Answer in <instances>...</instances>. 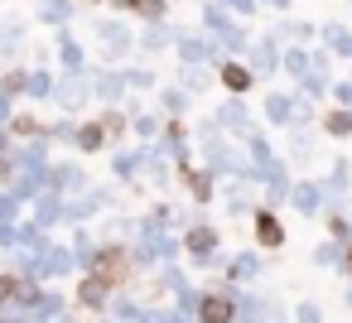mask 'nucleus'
I'll list each match as a JSON object with an SVG mask.
<instances>
[{
    "instance_id": "nucleus-3",
    "label": "nucleus",
    "mask_w": 352,
    "mask_h": 323,
    "mask_svg": "<svg viewBox=\"0 0 352 323\" xmlns=\"http://www.w3.org/2000/svg\"><path fill=\"white\" fill-rule=\"evenodd\" d=\"M256 236H261V246H280V222L270 212H261L256 217Z\"/></svg>"
},
{
    "instance_id": "nucleus-1",
    "label": "nucleus",
    "mask_w": 352,
    "mask_h": 323,
    "mask_svg": "<svg viewBox=\"0 0 352 323\" xmlns=\"http://www.w3.org/2000/svg\"><path fill=\"white\" fill-rule=\"evenodd\" d=\"M126 251H116V246H107V251H97L92 260H87V285L92 289H116V285H126Z\"/></svg>"
},
{
    "instance_id": "nucleus-2",
    "label": "nucleus",
    "mask_w": 352,
    "mask_h": 323,
    "mask_svg": "<svg viewBox=\"0 0 352 323\" xmlns=\"http://www.w3.org/2000/svg\"><path fill=\"white\" fill-rule=\"evenodd\" d=\"M198 318H203V323H232V299L208 294V299L198 304Z\"/></svg>"
},
{
    "instance_id": "nucleus-5",
    "label": "nucleus",
    "mask_w": 352,
    "mask_h": 323,
    "mask_svg": "<svg viewBox=\"0 0 352 323\" xmlns=\"http://www.w3.org/2000/svg\"><path fill=\"white\" fill-rule=\"evenodd\" d=\"M222 82H227L232 92H246V87H251V73H246L241 63H227V68H222Z\"/></svg>"
},
{
    "instance_id": "nucleus-7",
    "label": "nucleus",
    "mask_w": 352,
    "mask_h": 323,
    "mask_svg": "<svg viewBox=\"0 0 352 323\" xmlns=\"http://www.w3.org/2000/svg\"><path fill=\"white\" fill-rule=\"evenodd\" d=\"M121 5H126V10H140V15H160V10H164L160 0H121Z\"/></svg>"
},
{
    "instance_id": "nucleus-6",
    "label": "nucleus",
    "mask_w": 352,
    "mask_h": 323,
    "mask_svg": "<svg viewBox=\"0 0 352 323\" xmlns=\"http://www.w3.org/2000/svg\"><path fill=\"white\" fill-rule=\"evenodd\" d=\"M184 183L193 188V198H208V193H212V183H208L203 174H193V169H184Z\"/></svg>"
},
{
    "instance_id": "nucleus-8",
    "label": "nucleus",
    "mask_w": 352,
    "mask_h": 323,
    "mask_svg": "<svg viewBox=\"0 0 352 323\" xmlns=\"http://www.w3.org/2000/svg\"><path fill=\"white\" fill-rule=\"evenodd\" d=\"M328 131H333V135H347V131H352V116H347V111H333V116H328Z\"/></svg>"
},
{
    "instance_id": "nucleus-9",
    "label": "nucleus",
    "mask_w": 352,
    "mask_h": 323,
    "mask_svg": "<svg viewBox=\"0 0 352 323\" xmlns=\"http://www.w3.org/2000/svg\"><path fill=\"white\" fill-rule=\"evenodd\" d=\"M78 140H82V150H97V145H102V126H82Z\"/></svg>"
},
{
    "instance_id": "nucleus-4",
    "label": "nucleus",
    "mask_w": 352,
    "mask_h": 323,
    "mask_svg": "<svg viewBox=\"0 0 352 323\" xmlns=\"http://www.w3.org/2000/svg\"><path fill=\"white\" fill-rule=\"evenodd\" d=\"M212 246H217L212 227H193V232H188V251H193V256H208Z\"/></svg>"
},
{
    "instance_id": "nucleus-11",
    "label": "nucleus",
    "mask_w": 352,
    "mask_h": 323,
    "mask_svg": "<svg viewBox=\"0 0 352 323\" xmlns=\"http://www.w3.org/2000/svg\"><path fill=\"white\" fill-rule=\"evenodd\" d=\"M0 169H6V164H0Z\"/></svg>"
},
{
    "instance_id": "nucleus-10",
    "label": "nucleus",
    "mask_w": 352,
    "mask_h": 323,
    "mask_svg": "<svg viewBox=\"0 0 352 323\" xmlns=\"http://www.w3.org/2000/svg\"><path fill=\"white\" fill-rule=\"evenodd\" d=\"M10 294H20V280H10V275H0V299H10Z\"/></svg>"
}]
</instances>
